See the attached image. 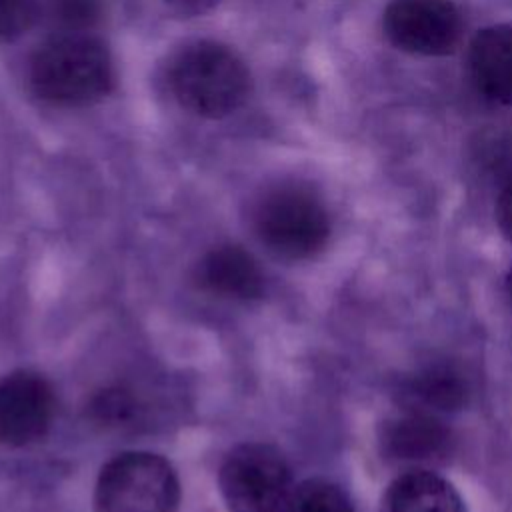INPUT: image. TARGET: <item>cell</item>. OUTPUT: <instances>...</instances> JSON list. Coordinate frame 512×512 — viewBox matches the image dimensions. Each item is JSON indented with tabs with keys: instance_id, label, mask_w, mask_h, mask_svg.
Returning <instances> with one entry per match:
<instances>
[{
	"instance_id": "cell-1",
	"label": "cell",
	"mask_w": 512,
	"mask_h": 512,
	"mask_svg": "<svg viewBox=\"0 0 512 512\" xmlns=\"http://www.w3.org/2000/svg\"><path fill=\"white\" fill-rule=\"evenodd\" d=\"M28 82L46 104L92 106L112 90V56L106 44L90 32L50 34L30 58Z\"/></svg>"
},
{
	"instance_id": "cell-2",
	"label": "cell",
	"mask_w": 512,
	"mask_h": 512,
	"mask_svg": "<svg viewBox=\"0 0 512 512\" xmlns=\"http://www.w3.org/2000/svg\"><path fill=\"white\" fill-rule=\"evenodd\" d=\"M176 102L208 120L236 112L250 94V72L244 60L216 40H194L180 48L168 68Z\"/></svg>"
},
{
	"instance_id": "cell-3",
	"label": "cell",
	"mask_w": 512,
	"mask_h": 512,
	"mask_svg": "<svg viewBox=\"0 0 512 512\" xmlns=\"http://www.w3.org/2000/svg\"><path fill=\"white\" fill-rule=\"evenodd\" d=\"M252 230L276 258L298 262L316 256L330 238V214L316 192L300 184H278L252 206Z\"/></svg>"
},
{
	"instance_id": "cell-4",
	"label": "cell",
	"mask_w": 512,
	"mask_h": 512,
	"mask_svg": "<svg viewBox=\"0 0 512 512\" xmlns=\"http://www.w3.org/2000/svg\"><path fill=\"white\" fill-rule=\"evenodd\" d=\"M92 502L96 512H176L180 480L160 454L128 450L100 468Z\"/></svg>"
},
{
	"instance_id": "cell-5",
	"label": "cell",
	"mask_w": 512,
	"mask_h": 512,
	"mask_svg": "<svg viewBox=\"0 0 512 512\" xmlns=\"http://www.w3.org/2000/svg\"><path fill=\"white\" fill-rule=\"evenodd\" d=\"M218 488L230 512H282L294 490L286 458L264 442L234 446L220 464Z\"/></svg>"
},
{
	"instance_id": "cell-6",
	"label": "cell",
	"mask_w": 512,
	"mask_h": 512,
	"mask_svg": "<svg viewBox=\"0 0 512 512\" xmlns=\"http://www.w3.org/2000/svg\"><path fill=\"white\" fill-rule=\"evenodd\" d=\"M390 44L418 56H446L462 38V16L450 0H390L382 14Z\"/></svg>"
},
{
	"instance_id": "cell-7",
	"label": "cell",
	"mask_w": 512,
	"mask_h": 512,
	"mask_svg": "<svg viewBox=\"0 0 512 512\" xmlns=\"http://www.w3.org/2000/svg\"><path fill=\"white\" fill-rule=\"evenodd\" d=\"M54 392L48 380L34 370H12L0 378V442L28 446L50 430Z\"/></svg>"
},
{
	"instance_id": "cell-8",
	"label": "cell",
	"mask_w": 512,
	"mask_h": 512,
	"mask_svg": "<svg viewBox=\"0 0 512 512\" xmlns=\"http://www.w3.org/2000/svg\"><path fill=\"white\" fill-rule=\"evenodd\" d=\"M378 446L392 464L408 466V470L430 468L452 454L454 434L436 414L402 410L382 422Z\"/></svg>"
},
{
	"instance_id": "cell-9",
	"label": "cell",
	"mask_w": 512,
	"mask_h": 512,
	"mask_svg": "<svg viewBox=\"0 0 512 512\" xmlns=\"http://www.w3.org/2000/svg\"><path fill=\"white\" fill-rule=\"evenodd\" d=\"M468 74L482 98L512 106V24L486 26L472 36Z\"/></svg>"
},
{
	"instance_id": "cell-10",
	"label": "cell",
	"mask_w": 512,
	"mask_h": 512,
	"mask_svg": "<svg viewBox=\"0 0 512 512\" xmlns=\"http://www.w3.org/2000/svg\"><path fill=\"white\" fill-rule=\"evenodd\" d=\"M196 282L214 296L240 302H250L264 294V274L258 262L236 244L208 250L196 264Z\"/></svg>"
},
{
	"instance_id": "cell-11",
	"label": "cell",
	"mask_w": 512,
	"mask_h": 512,
	"mask_svg": "<svg viewBox=\"0 0 512 512\" xmlns=\"http://www.w3.org/2000/svg\"><path fill=\"white\" fill-rule=\"evenodd\" d=\"M470 394L468 378L450 362L424 364L400 380L398 398L402 410L448 414L460 410Z\"/></svg>"
},
{
	"instance_id": "cell-12",
	"label": "cell",
	"mask_w": 512,
	"mask_h": 512,
	"mask_svg": "<svg viewBox=\"0 0 512 512\" xmlns=\"http://www.w3.org/2000/svg\"><path fill=\"white\" fill-rule=\"evenodd\" d=\"M382 512H466V508L446 478L430 468H410L388 484Z\"/></svg>"
},
{
	"instance_id": "cell-13",
	"label": "cell",
	"mask_w": 512,
	"mask_h": 512,
	"mask_svg": "<svg viewBox=\"0 0 512 512\" xmlns=\"http://www.w3.org/2000/svg\"><path fill=\"white\" fill-rule=\"evenodd\" d=\"M282 512H356V508L342 488L312 478L292 490Z\"/></svg>"
},
{
	"instance_id": "cell-14",
	"label": "cell",
	"mask_w": 512,
	"mask_h": 512,
	"mask_svg": "<svg viewBox=\"0 0 512 512\" xmlns=\"http://www.w3.org/2000/svg\"><path fill=\"white\" fill-rule=\"evenodd\" d=\"M102 0H48L44 18L52 34L90 32L102 18Z\"/></svg>"
},
{
	"instance_id": "cell-15",
	"label": "cell",
	"mask_w": 512,
	"mask_h": 512,
	"mask_svg": "<svg viewBox=\"0 0 512 512\" xmlns=\"http://www.w3.org/2000/svg\"><path fill=\"white\" fill-rule=\"evenodd\" d=\"M88 414L96 424L106 428H120L130 426L138 418L140 404L130 390L122 386H110L90 398Z\"/></svg>"
},
{
	"instance_id": "cell-16",
	"label": "cell",
	"mask_w": 512,
	"mask_h": 512,
	"mask_svg": "<svg viewBox=\"0 0 512 512\" xmlns=\"http://www.w3.org/2000/svg\"><path fill=\"white\" fill-rule=\"evenodd\" d=\"M48 0H0V40H16L34 28Z\"/></svg>"
},
{
	"instance_id": "cell-17",
	"label": "cell",
	"mask_w": 512,
	"mask_h": 512,
	"mask_svg": "<svg viewBox=\"0 0 512 512\" xmlns=\"http://www.w3.org/2000/svg\"><path fill=\"white\" fill-rule=\"evenodd\" d=\"M496 222L500 232L512 242V178L502 186L496 200Z\"/></svg>"
},
{
	"instance_id": "cell-18",
	"label": "cell",
	"mask_w": 512,
	"mask_h": 512,
	"mask_svg": "<svg viewBox=\"0 0 512 512\" xmlns=\"http://www.w3.org/2000/svg\"><path fill=\"white\" fill-rule=\"evenodd\" d=\"M174 12L184 16H200L216 6L218 0H164Z\"/></svg>"
},
{
	"instance_id": "cell-19",
	"label": "cell",
	"mask_w": 512,
	"mask_h": 512,
	"mask_svg": "<svg viewBox=\"0 0 512 512\" xmlns=\"http://www.w3.org/2000/svg\"><path fill=\"white\" fill-rule=\"evenodd\" d=\"M506 294H508V298H510V302H512V268H510L508 274H506Z\"/></svg>"
}]
</instances>
